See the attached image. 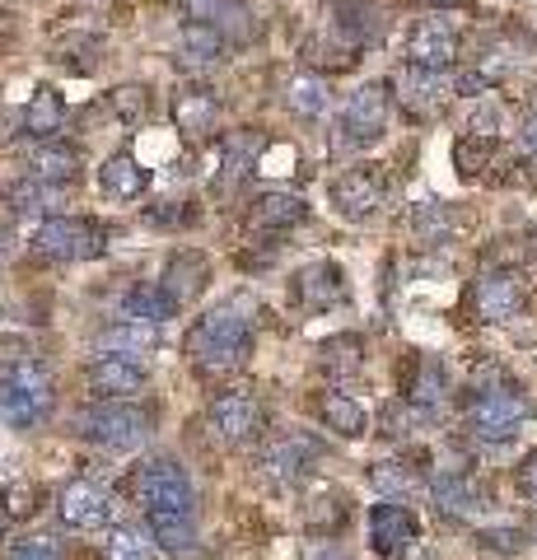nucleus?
I'll use <instances>...</instances> for the list:
<instances>
[{
  "mask_svg": "<svg viewBox=\"0 0 537 560\" xmlns=\"http://www.w3.org/2000/svg\"><path fill=\"white\" fill-rule=\"evenodd\" d=\"M57 407V388L38 360H14L5 374H0V425L10 430H33L43 425Z\"/></svg>",
  "mask_w": 537,
  "mask_h": 560,
  "instance_id": "nucleus-1",
  "label": "nucleus"
},
{
  "mask_svg": "<svg viewBox=\"0 0 537 560\" xmlns=\"http://www.w3.org/2000/svg\"><path fill=\"white\" fill-rule=\"evenodd\" d=\"M524 416H528V397L518 393L514 383L495 378L487 388H477L472 407H467V430H472V440H481V444H505L518 434Z\"/></svg>",
  "mask_w": 537,
  "mask_h": 560,
  "instance_id": "nucleus-2",
  "label": "nucleus"
},
{
  "mask_svg": "<svg viewBox=\"0 0 537 560\" xmlns=\"http://www.w3.org/2000/svg\"><path fill=\"white\" fill-rule=\"evenodd\" d=\"M103 248H108L103 224L84 220V215H51L38 224V234H33V253L47 261H90Z\"/></svg>",
  "mask_w": 537,
  "mask_h": 560,
  "instance_id": "nucleus-3",
  "label": "nucleus"
},
{
  "mask_svg": "<svg viewBox=\"0 0 537 560\" xmlns=\"http://www.w3.org/2000/svg\"><path fill=\"white\" fill-rule=\"evenodd\" d=\"M80 434L98 448H141L150 440V416L136 401H98L94 411L80 416Z\"/></svg>",
  "mask_w": 537,
  "mask_h": 560,
  "instance_id": "nucleus-4",
  "label": "nucleus"
},
{
  "mask_svg": "<svg viewBox=\"0 0 537 560\" xmlns=\"http://www.w3.org/2000/svg\"><path fill=\"white\" fill-rule=\"evenodd\" d=\"M136 500L150 510H197V490L192 477H187L183 463L173 458H154L136 471Z\"/></svg>",
  "mask_w": 537,
  "mask_h": 560,
  "instance_id": "nucleus-5",
  "label": "nucleus"
},
{
  "mask_svg": "<svg viewBox=\"0 0 537 560\" xmlns=\"http://www.w3.org/2000/svg\"><path fill=\"white\" fill-rule=\"evenodd\" d=\"M388 108H393L388 84H360L341 108V145H351V150L374 145L388 127Z\"/></svg>",
  "mask_w": 537,
  "mask_h": 560,
  "instance_id": "nucleus-6",
  "label": "nucleus"
},
{
  "mask_svg": "<svg viewBox=\"0 0 537 560\" xmlns=\"http://www.w3.org/2000/svg\"><path fill=\"white\" fill-rule=\"evenodd\" d=\"M524 300H528V280H524V271H514V267L481 271L477 285H472V308H477L481 323H510L514 313L524 308Z\"/></svg>",
  "mask_w": 537,
  "mask_h": 560,
  "instance_id": "nucleus-7",
  "label": "nucleus"
},
{
  "mask_svg": "<svg viewBox=\"0 0 537 560\" xmlns=\"http://www.w3.org/2000/svg\"><path fill=\"white\" fill-rule=\"evenodd\" d=\"M346 300V271L337 267V261H308V267H300L290 276V304L300 313H327L337 308Z\"/></svg>",
  "mask_w": 537,
  "mask_h": 560,
  "instance_id": "nucleus-8",
  "label": "nucleus"
},
{
  "mask_svg": "<svg viewBox=\"0 0 537 560\" xmlns=\"http://www.w3.org/2000/svg\"><path fill=\"white\" fill-rule=\"evenodd\" d=\"M393 90H397V103H402L407 113L416 117H435L448 98L458 94V84L448 70H425V66H402L397 70V80H393Z\"/></svg>",
  "mask_w": 537,
  "mask_h": 560,
  "instance_id": "nucleus-9",
  "label": "nucleus"
},
{
  "mask_svg": "<svg viewBox=\"0 0 537 560\" xmlns=\"http://www.w3.org/2000/svg\"><path fill=\"white\" fill-rule=\"evenodd\" d=\"M150 370L131 355H94L84 364V388H90L98 401H131L145 388Z\"/></svg>",
  "mask_w": 537,
  "mask_h": 560,
  "instance_id": "nucleus-10",
  "label": "nucleus"
},
{
  "mask_svg": "<svg viewBox=\"0 0 537 560\" xmlns=\"http://www.w3.org/2000/svg\"><path fill=\"white\" fill-rule=\"evenodd\" d=\"M416 537H421V523H416V514L407 510L402 500H384V504H374L370 510V547H374V556L402 560V556H411Z\"/></svg>",
  "mask_w": 537,
  "mask_h": 560,
  "instance_id": "nucleus-11",
  "label": "nucleus"
},
{
  "mask_svg": "<svg viewBox=\"0 0 537 560\" xmlns=\"http://www.w3.org/2000/svg\"><path fill=\"white\" fill-rule=\"evenodd\" d=\"M57 518L75 533L113 528V495L94 481H66L61 495H57Z\"/></svg>",
  "mask_w": 537,
  "mask_h": 560,
  "instance_id": "nucleus-12",
  "label": "nucleus"
},
{
  "mask_svg": "<svg viewBox=\"0 0 537 560\" xmlns=\"http://www.w3.org/2000/svg\"><path fill=\"white\" fill-rule=\"evenodd\" d=\"M327 201H332V210L341 220L360 224L384 206V178H378L374 168H346L332 178V187H327Z\"/></svg>",
  "mask_w": 537,
  "mask_h": 560,
  "instance_id": "nucleus-13",
  "label": "nucleus"
},
{
  "mask_svg": "<svg viewBox=\"0 0 537 560\" xmlns=\"http://www.w3.org/2000/svg\"><path fill=\"white\" fill-rule=\"evenodd\" d=\"M262 430V407L253 393H220L211 401V434L224 444H248Z\"/></svg>",
  "mask_w": 537,
  "mask_h": 560,
  "instance_id": "nucleus-14",
  "label": "nucleus"
},
{
  "mask_svg": "<svg viewBox=\"0 0 537 560\" xmlns=\"http://www.w3.org/2000/svg\"><path fill=\"white\" fill-rule=\"evenodd\" d=\"M0 201L10 206V215H66V206H71V187L61 183H43V178H14L0 187Z\"/></svg>",
  "mask_w": 537,
  "mask_h": 560,
  "instance_id": "nucleus-15",
  "label": "nucleus"
},
{
  "mask_svg": "<svg viewBox=\"0 0 537 560\" xmlns=\"http://www.w3.org/2000/svg\"><path fill=\"white\" fill-rule=\"evenodd\" d=\"M308 463H314V444L304 440V434H285V440L267 444L262 453H257V471H262L267 481H276L281 490L300 486L308 477Z\"/></svg>",
  "mask_w": 537,
  "mask_h": 560,
  "instance_id": "nucleus-16",
  "label": "nucleus"
},
{
  "mask_svg": "<svg viewBox=\"0 0 537 560\" xmlns=\"http://www.w3.org/2000/svg\"><path fill=\"white\" fill-rule=\"evenodd\" d=\"M458 57V28L448 20H421L407 33V66L448 70Z\"/></svg>",
  "mask_w": 537,
  "mask_h": 560,
  "instance_id": "nucleus-17",
  "label": "nucleus"
},
{
  "mask_svg": "<svg viewBox=\"0 0 537 560\" xmlns=\"http://www.w3.org/2000/svg\"><path fill=\"white\" fill-rule=\"evenodd\" d=\"M84 168V154L80 145H66V140H33L24 150V173L28 178H43V183H61L71 187Z\"/></svg>",
  "mask_w": 537,
  "mask_h": 560,
  "instance_id": "nucleus-18",
  "label": "nucleus"
},
{
  "mask_svg": "<svg viewBox=\"0 0 537 560\" xmlns=\"http://www.w3.org/2000/svg\"><path fill=\"white\" fill-rule=\"evenodd\" d=\"M145 187H150V168L127 150H117V154H108V160L98 164V191L108 201H117V206L141 201Z\"/></svg>",
  "mask_w": 537,
  "mask_h": 560,
  "instance_id": "nucleus-19",
  "label": "nucleus"
},
{
  "mask_svg": "<svg viewBox=\"0 0 537 560\" xmlns=\"http://www.w3.org/2000/svg\"><path fill=\"white\" fill-rule=\"evenodd\" d=\"M314 411H318V420H323V430H332L337 440H365V434H370V411L360 407L351 393H341V388L318 393Z\"/></svg>",
  "mask_w": 537,
  "mask_h": 560,
  "instance_id": "nucleus-20",
  "label": "nucleus"
},
{
  "mask_svg": "<svg viewBox=\"0 0 537 560\" xmlns=\"http://www.w3.org/2000/svg\"><path fill=\"white\" fill-rule=\"evenodd\" d=\"M215 113H220V98L211 90H201V84H183V90L173 94V127H178V136H187V140L211 136Z\"/></svg>",
  "mask_w": 537,
  "mask_h": 560,
  "instance_id": "nucleus-21",
  "label": "nucleus"
},
{
  "mask_svg": "<svg viewBox=\"0 0 537 560\" xmlns=\"http://www.w3.org/2000/svg\"><path fill=\"white\" fill-rule=\"evenodd\" d=\"M430 495H435V510L448 518H467L481 510V486L463 467H440L435 481H430Z\"/></svg>",
  "mask_w": 537,
  "mask_h": 560,
  "instance_id": "nucleus-22",
  "label": "nucleus"
},
{
  "mask_svg": "<svg viewBox=\"0 0 537 560\" xmlns=\"http://www.w3.org/2000/svg\"><path fill=\"white\" fill-rule=\"evenodd\" d=\"M206 280H211V261H206L201 253H178V257H168V267H164V280H160V290L168 294L173 304H192L197 294L206 290Z\"/></svg>",
  "mask_w": 537,
  "mask_h": 560,
  "instance_id": "nucleus-23",
  "label": "nucleus"
},
{
  "mask_svg": "<svg viewBox=\"0 0 537 560\" xmlns=\"http://www.w3.org/2000/svg\"><path fill=\"white\" fill-rule=\"evenodd\" d=\"M448 397V370L440 355H416L407 370V401L421 411H440Z\"/></svg>",
  "mask_w": 537,
  "mask_h": 560,
  "instance_id": "nucleus-24",
  "label": "nucleus"
},
{
  "mask_svg": "<svg viewBox=\"0 0 537 560\" xmlns=\"http://www.w3.org/2000/svg\"><path fill=\"white\" fill-rule=\"evenodd\" d=\"M61 127H66V103H61V94L51 90V84H38V90L28 94L24 113H20V131L28 140H57Z\"/></svg>",
  "mask_w": 537,
  "mask_h": 560,
  "instance_id": "nucleus-25",
  "label": "nucleus"
},
{
  "mask_svg": "<svg viewBox=\"0 0 537 560\" xmlns=\"http://www.w3.org/2000/svg\"><path fill=\"white\" fill-rule=\"evenodd\" d=\"M285 108L304 121L327 117V108H332V84L323 75H314V70H300V75L285 80Z\"/></svg>",
  "mask_w": 537,
  "mask_h": 560,
  "instance_id": "nucleus-26",
  "label": "nucleus"
},
{
  "mask_svg": "<svg viewBox=\"0 0 537 560\" xmlns=\"http://www.w3.org/2000/svg\"><path fill=\"white\" fill-rule=\"evenodd\" d=\"M145 523H150V533H154V541H160L164 556H187L192 551V541H197L192 510H150Z\"/></svg>",
  "mask_w": 537,
  "mask_h": 560,
  "instance_id": "nucleus-27",
  "label": "nucleus"
},
{
  "mask_svg": "<svg viewBox=\"0 0 537 560\" xmlns=\"http://www.w3.org/2000/svg\"><path fill=\"white\" fill-rule=\"evenodd\" d=\"M103 556L108 560H160V541H154L150 523H113L103 537Z\"/></svg>",
  "mask_w": 537,
  "mask_h": 560,
  "instance_id": "nucleus-28",
  "label": "nucleus"
},
{
  "mask_svg": "<svg viewBox=\"0 0 537 560\" xmlns=\"http://www.w3.org/2000/svg\"><path fill=\"white\" fill-rule=\"evenodd\" d=\"M154 346V323H136V318H117L113 327H103L94 337V350L98 355H145Z\"/></svg>",
  "mask_w": 537,
  "mask_h": 560,
  "instance_id": "nucleus-29",
  "label": "nucleus"
},
{
  "mask_svg": "<svg viewBox=\"0 0 537 560\" xmlns=\"http://www.w3.org/2000/svg\"><path fill=\"white\" fill-rule=\"evenodd\" d=\"M304 220H308V201L294 197V191H262L253 201V224H262V230H294Z\"/></svg>",
  "mask_w": 537,
  "mask_h": 560,
  "instance_id": "nucleus-30",
  "label": "nucleus"
},
{
  "mask_svg": "<svg viewBox=\"0 0 537 560\" xmlns=\"http://www.w3.org/2000/svg\"><path fill=\"white\" fill-rule=\"evenodd\" d=\"M318 364L332 378H351V374H360L365 370V341L355 337V331H341V337H327L323 346H318Z\"/></svg>",
  "mask_w": 537,
  "mask_h": 560,
  "instance_id": "nucleus-31",
  "label": "nucleus"
},
{
  "mask_svg": "<svg viewBox=\"0 0 537 560\" xmlns=\"http://www.w3.org/2000/svg\"><path fill=\"white\" fill-rule=\"evenodd\" d=\"M178 47H183V57H192V61H220L224 57V47H230V38L220 33V24H206V20H187L178 28Z\"/></svg>",
  "mask_w": 537,
  "mask_h": 560,
  "instance_id": "nucleus-32",
  "label": "nucleus"
},
{
  "mask_svg": "<svg viewBox=\"0 0 537 560\" xmlns=\"http://www.w3.org/2000/svg\"><path fill=\"white\" fill-rule=\"evenodd\" d=\"M524 38H500V43H491V47H481V61H477V70L487 75V84H495V80H505V75H514V70H524Z\"/></svg>",
  "mask_w": 537,
  "mask_h": 560,
  "instance_id": "nucleus-33",
  "label": "nucleus"
},
{
  "mask_svg": "<svg viewBox=\"0 0 537 560\" xmlns=\"http://www.w3.org/2000/svg\"><path fill=\"white\" fill-rule=\"evenodd\" d=\"M173 308L178 304H173L160 285H131L122 294V318H136V323H164Z\"/></svg>",
  "mask_w": 537,
  "mask_h": 560,
  "instance_id": "nucleus-34",
  "label": "nucleus"
},
{
  "mask_svg": "<svg viewBox=\"0 0 537 560\" xmlns=\"http://www.w3.org/2000/svg\"><path fill=\"white\" fill-rule=\"evenodd\" d=\"M370 486L378 490L384 500H407L421 490V477L407 467V463H374L370 467Z\"/></svg>",
  "mask_w": 537,
  "mask_h": 560,
  "instance_id": "nucleus-35",
  "label": "nucleus"
},
{
  "mask_svg": "<svg viewBox=\"0 0 537 560\" xmlns=\"http://www.w3.org/2000/svg\"><path fill=\"white\" fill-rule=\"evenodd\" d=\"M411 230H416V238H421L425 248H440V243L454 234V220H448V210H444V206L425 201V206H416V210H411Z\"/></svg>",
  "mask_w": 537,
  "mask_h": 560,
  "instance_id": "nucleus-36",
  "label": "nucleus"
},
{
  "mask_svg": "<svg viewBox=\"0 0 537 560\" xmlns=\"http://www.w3.org/2000/svg\"><path fill=\"white\" fill-rule=\"evenodd\" d=\"M425 416H430V411L411 407L407 397H393L388 407L378 411V425H384V434H388V440H411V434H416V425H425Z\"/></svg>",
  "mask_w": 537,
  "mask_h": 560,
  "instance_id": "nucleus-37",
  "label": "nucleus"
},
{
  "mask_svg": "<svg viewBox=\"0 0 537 560\" xmlns=\"http://www.w3.org/2000/svg\"><path fill=\"white\" fill-rule=\"evenodd\" d=\"M477 547H481V551H491V556L514 560V556H524L528 533H524V528H514V523H505V528H481V533H477Z\"/></svg>",
  "mask_w": 537,
  "mask_h": 560,
  "instance_id": "nucleus-38",
  "label": "nucleus"
},
{
  "mask_svg": "<svg viewBox=\"0 0 537 560\" xmlns=\"http://www.w3.org/2000/svg\"><path fill=\"white\" fill-rule=\"evenodd\" d=\"M454 164L463 178H472V173H481L491 164V136H458L454 145Z\"/></svg>",
  "mask_w": 537,
  "mask_h": 560,
  "instance_id": "nucleus-39",
  "label": "nucleus"
},
{
  "mask_svg": "<svg viewBox=\"0 0 537 560\" xmlns=\"http://www.w3.org/2000/svg\"><path fill=\"white\" fill-rule=\"evenodd\" d=\"M108 108L122 121H141L150 113V90L145 84H117V90L108 94Z\"/></svg>",
  "mask_w": 537,
  "mask_h": 560,
  "instance_id": "nucleus-40",
  "label": "nucleus"
},
{
  "mask_svg": "<svg viewBox=\"0 0 537 560\" xmlns=\"http://www.w3.org/2000/svg\"><path fill=\"white\" fill-rule=\"evenodd\" d=\"M304 523H308V533H337L341 523H346L341 500H332V495L308 500V504H304Z\"/></svg>",
  "mask_w": 537,
  "mask_h": 560,
  "instance_id": "nucleus-41",
  "label": "nucleus"
},
{
  "mask_svg": "<svg viewBox=\"0 0 537 560\" xmlns=\"http://www.w3.org/2000/svg\"><path fill=\"white\" fill-rule=\"evenodd\" d=\"M294 164H300V154H294L290 140H271V145L257 154V164L253 173H262V178H281V173H290Z\"/></svg>",
  "mask_w": 537,
  "mask_h": 560,
  "instance_id": "nucleus-42",
  "label": "nucleus"
},
{
  "mask_svg": "<svg viewBox=\"0 0 537 560\" xmlns=\"http://www.w3.org/2000/svg\"><path fill=\"white\" fill-rule=\"evenodd\" d=\"M98 51V38L94 33H66V38L51 43V61H80V66H90V57Z\"/></svg>",
  "mask_w": 537,
  "mask_h": 560,
  "instance_id": "nucleus-43",
  "label": "nucleus"
},
{
  "mask_svg": "<svg viewBox=\"0 0 537 560\" xmlns=\"http://www.w3.org/2000/svg\"><path fill=\"white\" fill-rule=\"evenodd\" d=\"M505 127V113H500V103L495 98H477L472 103V113H467V136H491Z\"/></svg>",
  "mask_w": 537,
  "mask_h": 560,
  "instance_id": "nucleus-44",
  "label": "nucleus"
},
{
  "mask_svg": "<svg viewBox=\"0 0 537 560\" xmlns=\"http://www.w3.org/2000/svg\"><path fill=\"white\" fill-rule=\"evenodd\" d=\"M0 504L10 510V518H28V514H38V486H28V481H14L5 495H0Z\"/></svg>",
  "mask_w": 537,
  "mask_h": 560,
  "instance_id": "nucleus-45",
  "label": "nucleus"
},
{
  "mask_svg": "<svg viewBox=\"0 0 537 560\" xmlns=\"http://www.w3.org/2000/svg\"><path fill=\"white\" fill-rule=\"evenodd\" d=\"M145 220L154 230H178V224H192V210H183V201H160L145 210Z\"/></svg>",
  "mask_w": 537,
  "mask_h": 560,
  "instance_id": "nucleus-46",
  "label": "nucleus"
},
{
  "mask_svg": "<svg viewBox=\"0 0 537 560\" xmlns=\"http://www.w3.org/2000/svg\"><path fill=\"white\" fill-rule=\"evenodd\" d=\"M5 560H61V551L51 547L47 537H28V541H14L5 551Z\"/></svg>",
  "mask_w": 537,
  "mask_h": 560,
  "instance_id": "nucleus-47",
  "label": "nucleus"
},
{
  "mask_svg": "<svg viewBox=\"0 0 537 560\" xmlns=\"http://www.w3.org/2000/svg\"><path fill=\"white\" fill-rule=\"evenodd\" d=\"M178 10H183V20H206V24H215L220 10H224V0H178Z\"/></svg>",
  "mask_w": 537,
  "mask_h": 560,
  "instance_id": "nucleus-48",
  "label": "nucleus"
},
{
  "mask_svg": "<svg viewBox=\"0 0 537 560\" xmlns=\"http://www.w3.org/2000/svg\"><path fill=\"white\" fill-rule=\"evenodd\" d=\"M518 490H524L528 500H537V453H528V458L518 463Z\"/></svg>",
  "mask_w": 537,
  "mask_h": 560,
  "instance_id": "nucleus-49",
  "label": "nucleus"
},
{
  "mask_svg": "<svg viewBox=\"0 0 537 560\" xmlns=\"http://www.w3.org/2000/svg\"><path fill=\"white\" fill-rule=\"evenodd\" d=\"M518 145H524L533 160H537V113L533 117H524V127H518Z\"/></svg>",
  "mask_w": 537,
  "mask_h": 560,
  "instance_id": "nucleus-50",
  "label": "nucleus"
},
{
  "mask_svg": "<svg viewBox=\"0 0 537 560\" xmlns=\"http://www.w3.org/2000/svg\"><path fill=\"white\" fill-rule=\"evenodd\" d=\"M304 560H346V556H341L337 547H318V551H308Z\"/></svg>",
  "mask_w": 537,
  "mask_h": 560,
  "instance_id": "nucleus-51",
  "label": "nucleus"
},
{
  "mask_svg": "<svg viewBox=\"0 0 537 560\" xmlns=\"http://www.w3.org/2000/svg\"><path fill=\"white\" fill-rule=\"evenodd\" d=\"M10 523H14V518H10V510H5V504H0V537L10 533Z\"/></svg>",
  "mask_w": 537,
  "mask_h": 560,
  "instance_id": "nucleus-52",
  "label": "nucleus"
},
{
  "mask_svg": "<svg viewBox=\"0 0 537 560\" xmlns=\"http://www.w3.org/2000/svg\"><path fill=\"white\" fill-rule=\"evenodd\" d=\"M430 5H463V0H430Z\"/></svg>",
  "mask_w": 537,
  "mask_h": 560,
  "instance_id": "nucleus-53",
  "label": "nucleus"
}]
</instances>
